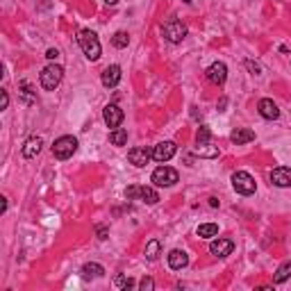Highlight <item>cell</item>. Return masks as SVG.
I'll use <instances>...</instances> for the list:
<instances>
[{
  "label": "cell",
  "mask_w": 291,
  "mask_h": 291,
  "mask_svg": "<svg viewBox=\"0 0 291 291\" xmlns=\"http://www.w3.org/2000/svg\"><path fill=\"white\" fill-rule=\"evenodd\" d=\"M77 43H80L82 53L86 55V60H91V62H96L100 57V53H103L100 41H98L96 32H91V30H80L77 32Z\"/></svg>",
  "instance_id": "6da1fadb"
},
{
  "label": "cell",
  "mask_w": 291,
  "mask_h": 291,
  "mask_svg": "<svg viewBox=\"0 0 291 291\" xmlns=\"http://www.w3.org/2000/svg\"><path fill=\"white\" fill-rule=\"evenodd\" d=\"M62 77H64V69H62L60 64H50L39 73V82H41V86L46 91H55V89L60 86Z\"/></svg>",
  "instance_id": "7a4b0ae2"
},
{
  "label": "cell",
  "mask_w": 291,
  "mask_h": 291,
  "mask_svg": "<svg viewBox=\"0 0 291 291\" xmlns=\"http://www.w3.org/2000/svg\"><path fill=\"white\" fill-rule=\"evenodd\" d=\"M125 198L128 200H144L146 205H157L159 203V194H157L152 187H139V184H132V187L125 189Z\"/></svg>",
  "instance_id": "3957f363"
},
{
  "label": "cell",
  "mask_w": 291,
  "mask_h": 291,
  "mask_svg": "<svg viewBox=\"0 0 291 291\" xmlns=\"http://www.w3.org/2000/svg\"><path fill=\"white\" fill-rule=\"evenodd\" d=\"M232 187H234V191L241 196H253L257 184H255V178L248 171H237L232 175Z\"/></svg>",
  "instance_id": "277c9868"
},
{
  "label": "cell",
  "mask_w": 291,
  "mask_h": 291,
  "mask_svg": "<svg viewBox=\"0 0 291 291\" xmlns=\"http://www.w3.org/2000/svg\"><path fill=\"white\" fill-rule=\"evenodd\" d=\"M77 150V139L75 137H60V139L53 144V155L57 157V159H69V157H73V152Z\"/></svg>",
  "instance_id": "5b68a950"
},
{
  "label": "cell",
  "mask_w": 291,
  "mask_h": 291,
  "mask_svg": "<svg viewBox=\"0 0 291 291\" xmlns=\"http://www.w3.org/2000/svg\"><path fill=\"white\" fill-rule=\"evenodd\" d=\"M152 182L155 187H173L178 182V171L171 166H157L152 171Z\"/></svg>",
  "instance_id": "8992f818"
},
{
  "label": "cell",
  "mask_w": 291,
  "mask_h": 291,
  "mask_svg": "<svg viewBox=\"0 0 291 291\" xmlns=\"http://www.w3.org/2000/svg\"><path fill=\"white\" fill-rule=\"evenodd\" d=\"M162 32L171 43H180L184 37H187V27H184L182 21H168L166 25L162 27Z\"/></svg>",
  "instance_id": "52a82bcc"
},
{
  "label": "cell",
  "mask_w": 291,
  "mask_h": 291,
  "mask_svg": "<svg viewBox=\"0 0 291 291\" xmlns=\"http://www.w3.org/2000/svg\"><path fill=\"white\" fill-rule=\"evenodd\" d=\"M103 119H105V125L107 128H112V130H116L121 123H123V119H125V114H123V109L119 107V105H107V107L103 109Z\"/></svg>",
  "instance_id": "ba28073f"
},
{
  "label": "cell",
  "mask_w": 291,
  "mask_h": 291,
  "mask_svg": "<svg viewBox=\"0 0 291 291\" xmlns=\"http://www.w3.org/2000/svg\"><path fill=\"white\" fill-rule=\"evenodd\" d=\"M128 159H130V164H135L137 168H144L146 164L152 159V150L146 148V146H137V148H132V150L128 152Z\"/></svg>",
  "instance_id": "9c48e42d"
},
{
  "label": "cell",
  "mask_w": 291,
  "mask_h": 291,
  "mask_svg": "<svg viewBox=\"0 0 291 291\" xmlns=\"http://www.w3.org/2000/svg\"><path fill=\"white\" fill-rule=\"evenodd\" d=\"M175 150H178V146L173 144V141H162V144H157L155 148H152V159H157V162H168L173 155H175Z\"/></svg>",
  "instance_id": "30bf717a"
},
{
  "label": "cell",
  "mask_w": 291,
  "mask_h": 291,
  "mask_svg": "<svg viewBox=\"0 0 291 291\" xmlns=\"http://www.w3.org/2000/svg\"><path fill=\"white\" fill-rule=\"evenodd\" d=\"M271 184H275V187H291V168L287 166H278L271 171Z\"/></svg>",
  "instance_id": "8fae6325"
},
{
  "label": "cell",
  "mask_w": 291,
  "mask_h": 291,
  "mask_svg": "<svg viewBox=\"0 0 291 291\" xmlns=\"http://www.w3.org/2000/svg\"><path fill=\"white\" fill-rule=\"evenodd\" d=\"M207 80L214 82V84H223L227 80V66L223 62H214V64L207 69Z\"/></svg>",
  "instance_id": "7c38bea8"
},
{
  "label": "cell",
  "mask_w": 291,
  "mask_h": 291,
  "mask_svg": "<svg viewBox=\"0 0 291 291\" xmlns=\"http://www.w3.org/2000/svg\"><path fill=\"white\" fill-rule=\"evenodd\" d=\"M232 250H234V243H232L230 239H214V241L210 243V253L214 255V257H227Z\"/></svg>",
  "instance_id": "4fadbf2b"
},
{
  "label": "cell",
  "mask_w": 291,
  "mask_h": 291,
  "mask_svg": "<svg viewBox=\"0 0 291 291\" xmlns=\"http://www.w3.org/2000/svg\"><path fill=\"white\" fill-rule=\"evenodd\" d=\"M257 109H259V114H262L266 121L280 119V109H278V105H275L271 98H262V100H259V105H257Z\"/></svg>",
  "instance_id": "5bb4252c"
},
{
  "label": "cell",
  "mask_w": 291,
  "mask_h": 291,
  "mask_svg": "<svg viewBox=\"0 0 291 291\" xmlns=\"http://www.w3.org/2000/svg\"><path fill=\"white\" fill-rule=\"evenodd\" d=\"M121 77H123V73H121V66H116V64H112V66H107V69L103 71V84L107 86V89H114V86L119 84L121 82Z\"/></svg>",
  "instance_id": "9a60e30c"
},
{
  "label": "cell",
  "mask_w": 291,
  "mask_h": 291,
  "mask_svg": "<svg viewBox=\"0 0 291 291\" xmlns=\"http://www.w3.org/2000/svg\"><path fill=\"white\" fill-rule=\"evenodd\" d=\"M41 146H43V139L41 137H30V139L25 141V146H23V157L25 159H34V157L41 152Z\"/></svg>",
  "instance_id": "2e32d148"
},
{
  "label": "cell",
  "mask_w": 291,
  "mask_h": 291,
  "mask_svg": "<svg viewBox=\"0 0 291 291\" xmlns=\"http://www.w3.org/2000/svg\"><path fill=\"white\" fill-rule=\"evenodd\" d=\"M189 264V255L184 253V250H171L168 253V266H171L173 271H180V269H184V266Z\"/></svg>",
  "instance_id": "e0dca14e"
},
{
  "label": "cell",
  "mask_w": 291,
  "mask_h": 291,
  "mask_svg": "<svg viewBox=\"0 0 291 291\" xmlns=\"http://www.w3.org/2000/svg\"><path fill=\"white\" fill-rule=\"evenodd\" d=\"M253 139H255V132H253V130L237 128V130H232V132H230V141H232V144H237V146L248 144V141H253Z\"/></svg>",
  "instance_id": "ac0fdd59"
},
{
  "label": "cell",
  "mask_w": 291,
  "mask_h": 291,
  "mask_svg": "<svg viewBox=\"0 0 291 291\" xmlns=\"http://www.w3.org/2000/svg\"><path fill=\"white\" fill-rule=\"evenodd\" d=\"M18 98H21L25 105H34V103H37V93L32 91V86L27 84L25 80L18 82Z\"/></svg>",
  "instance_id": "d6986e66"
},
{
  "label": "cell",
  "mask_w": 291,
  "mask_h": 291,
  "mask_svg": "<svg viewBox=\"0 0 291 291\" xmlns=\"http://www.w3.org/2000/svg\"><path fill=\"white\" fill-rule=\"evenodd\" d=\"M194 152H196V155H200V157H207V159L218 157V148H216V146H212L210 141H207V144H196Z\"/></svg>",
  "instance_id": "ffe728a7"
},
{
  "label": "cell",
  "mask_w": 291,
  "mask_h": 291,
  "mask_svg": "<svg viewBox=\"0 0 291 291\" xmlns=\"http://www.w3.org/2000/svg\"><path fill=\"white\" fill-rule=\"evenodd\" d=\"M159 253H162V243L157 241V239H150V241L146 243V259L148 262H155L159 257Z\"/></svg>",
  "instance_id": "44dd1931"
},
{
  "label": "cell",
  "mask_w": 291,
  "mask_h": 291,
  "mask_svg": "<svg viewBox=\"0 0 291 291\" xmlns=\"http://www.w3.org/2000/svg\"><path fill=\"white\" fill-rule=\"evenodd\" d=\"M289 278H291V259H287L285 264H280L278 273L273 275V282H275V285H282V282H287Z\"/></svg>",
  "instance_id": "7402d4cb"
},
{
  "label": "cell",
  "mask_w": 291,
  "mask_h": 291,
  "mask_svg": "<svg viewBox=\"0 0 291 291\" xmlns=\"http://www.w3.org/2000/svg\"><path fill=\"white\" fill-rule=\"evenodd\" d=\"M82 275H84V278H103L105 269L100 264H96V262H89V264L82 266Z\"/></svg>",
  "instance_id": "603a6c76"
},
{
  "label": "cell",
  "mask_w": 291,
  "mask_h": 291,
  "mask_svg": "<svg viewBox=\"0 0 291 291\" xmlns=\"http://www.w3.org/2000/svg\"><path fill=\"white\" fill-rule=\"evenodd\" d=\"M109 141H112L114 146H125L128 144V130H123V128L112 130V132H109Z\"/></svg>",
  "instance_id": "cb8c5ba5"
},
{
  "label": "cell",
  "mask_w": 291,
  "mask_h": 291,
  "mask_svg": "<svg viewBox=\"0 0 291 291\" xmlns=\"http://www.w3.org/2000/svg\"><path fill=\"white\" fill-rule=\"evenodd\" d=\"M216 234H218V225L216 223H203L198 227V237H203V239H212Z\"/></svg>",
  "instance_id": "d4e9b609"
},
{
  "label": "cell",
  "mask_w": 291,
  "mask_h": 291,
  "mask_svg": "<svg viewBox=\"0 0 291 291\" xmlns=\"http://www.w3.org/2000/svg\"><path fill=\"white\" fill-rule=\"evenodd\" d=\"M128 43H130L128 32H116L112 37V46H114V48H128Z\"/></svg>",
  "instance_id": "484cf974"
},
{
  "label": "cell",
  "mask_w": 291,
  "mask_h": 291,
  "mask_svg": "<svg viewBox=\"0 0 291 291\" xmlns=\"http://www.w3.org/2000/svg\"><path fill=\"white\" fill-rule=\"evenodd\" d=\"M210 139H212L210 128H207V125H203V128L198 130V135H196V141H198V144H207Z\"/></svg>",
  "instance_id": "4316f807"
},
{
  "label": "cell",
  "mask_w": 291,
  "mask_h": 291,
  "mask_svg": "<svg viewBox=\"0 0 291 291\" xmlns=\"http://www.w3.org/2000/svg\"><path fill=\"white\" fill-rule=\"evenodd\" d=\"M116 287H119V289H132V287H135V280H130V278H125V275H119V278H116Z\"/></svg>",
  "instance_id": "83f0119b"
},
{
  "label": "cell",
  "mask_w": 291,
  "mask_h": 291,
  "mask_svg": "<svg viewBox=\"0 0 291 291\" xmlns=\"http://www.w3.org/2000/svg\"><path fill=\"white\" fill-rule=\"evenodd\" d=\"M243 64H246V69H248L250 73H253V75H259V73H262V66H259L257 62H253V60H246V62H243Z\"/></svg>",
  "instance_id": "f1b7e54d"
},
{
  "label": "cell",
  "mask_w": 291,
  "mask_h": 291,
  "mask_svg": "<svg viewBox=\"0 0 291 291\" xmlns=\"http://www.w3.org/2000/svg\"><path fill=\"white\" fill-rule=\"evenodd\" d=\"M139 289L141 291H152L155 289V280H152V278H144V280L139 282Z\"/></svg>",
  "instance_id": "f546056e"
},
{
  "label": "cell",
  "mask_w": 291,
  "mask_h": 291,
  "mask_svg": "<svg viewBox=\"0 0 291 291\" xmlns=\"http://www.w3.org/2000/svg\"><path fill=\"white\" fill-rule=\"evenodd\" d=\"M7 105H9V93L2 89L0 91V109H7Z\"/></svg>",
  "instance_id": "4dcf8cb0"
},
{
  "label": "cell",
  "mask_w": 291,
  "mask_h": 291,
  "mask_svg": "<svg viewBox=\"0 0 291 291\" xmlns=\"http://www.w3.org/2000/svg\"><path fill=\"white\" fill-rule=\"evenodd\" d=\"M46 57H48V60H57V57H60V50H57V48H48Z\"/></svg>",
  "instance_id": "1f68e13d"
},
{
  "label": "cell",
  "mask_w": 291,
  "mask_h": 291,
  "mask_svg": "<svg viewBox=\"0 0 291 291\" xmlns=\"http://www.w3.org/2000/svg\"><path fill=\"white\" fill-rule=\"evenodd\" d=\"M98 230V239H107V227H103V225H98L96 227Z\"/></svg>",
  "instance_id": "d6a6232c"
},
{
  "label": "cell",
  "mask_w": 291,
  "mask_h": 291,
  "mask_svg": "<svg viewBox=\"0 0 291 291\" xmlns=\"http://www.w3.org/2000/svg\"><path fill=\"white\" fill-rule=\"evenodd\" d=\"M105 2H107V5H116V2H119V0H105Z\"/></svg>",
  "instance_id": "836d02e7"
},
{
  "label": "cell",
  "mask_w": 291,
  "mask_h": 291,
  "mask_svg": "<svg viewBox=\"0 0 291 291\" xmlns=\"http://www.w3.org/2000/svg\"><path fill=\"white\" fill-rule=\"evenodd\" d=\"M182 2H187V5H189V2H191V0H182Z\"/></svg>",
  "instance_id": "e575fe53"
}]
</instances>
